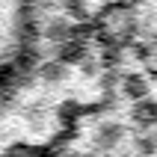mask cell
<instances>
[{"mask_svg": "<svg viewBox=\"0 0 157 157\" xmlns=\"http://www.w3.org/2000/svg\"><path fill=\"white\" fill-rule=\"evenodd\" d=\"M56 59L62 62V65H74V62H83L86 59V44L80 42V39H65L59 48V56Z\"/></svg>", "mask_w": 157, "mask_h": 157, "instance_id": "1", "label": "cell"}, {"mask_svg": "<svg viewBox=\"0 0 157 157\" xmlns=\"http://www.w3.org/2000/svg\"><path fill=\"white\" fill-rule=\"evenodd\" d=\"M124 95L131 98V101L145 98V95H148V83H145V77H140V74H128V77H124Z\"/></svg>", "mask_w": 157, "mask_h": 157, "instance_id": "3", "label": "cell"}, {"mask_svg": "<svg viewBox=\"0 0 157 157\" xmlns=\"http://www.w3.org/2000/svg\"><path fill=\"white\" fill-rule=\"evenodd\" d=\"M154 148H157L154 140H148V136H142V140H140V151H142V154H151Z\"/></svg>", "mask_w": 157, "mask_h": 157, "instance_id": "7", "label": "cell"}, {"mask_svg": "<svg viewBox=\"0 0 157 157\" xmlns=\"http://www.w3.org/2000/svg\"><path fill=\"white\" fill-rule=\"evenodd\" d=\"M133 122L142 124V128H151L157 124V101H148V98H140L136 104H133Z\"/></svg>", "mask_w": 157, "mask_h": 157, "instance_id": "2", "label": "cell"}, {"mask_svg": "<svg viewBox=\"0 0 157 157\" xmlns=\"http://www.w3.org/2000/svg\"><path fill=\"white\" fill-rule=\"evenodd\" d=\"M48 39H51V42H56V44H62L65 39H71L68 21H53V24L48 27Z\"/></svg>", "mask_w": 157, "mask_h": 157, "instance_id": "5", "label": "cell"}, {"mask_svg": "<svg viewBox=\"0 0 157 157\" xmlns=\"http://www.w3.org/2000/svg\"><path fill=\"white\" fill-rule=\"evenodd\" d=\"M122 133H124L122 124H104V128L98 131V142H101V145H116V142L122 140Z\"/></svg>", "mask_w": 157, "mask_h": 157, "instance_id": "4", "label": "cell"}, {"mask_svg": "<svg viewBox=\"0 0 157 157\" xmlns=\"http://www.w3.org/2000/svg\"><path fill=\"white\" fill-rule=\"evenodd\" d=\"M39 74H42L44 80H51V83H53V80H62V74H65V65H62L59 59H56V62H48V65H42V71H39Z\"/></svg>", "mask_w": 157, "mask_h": 157, "instance_id": "6", "label": "cell"}]
</instances>
